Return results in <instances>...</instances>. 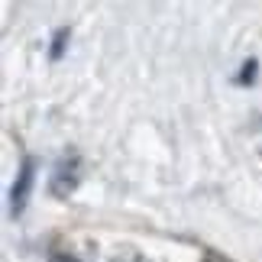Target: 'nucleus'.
<instances>
[{
    "instance_id": "nucleus-7",
    "label": "nucleus",
    "mask_w": 262,
    "mask_h": 262,
    "mask_svg": "<svg viewBox=\"0 0 262 262\" xmlns=\"http://www.w3.org/2000/svg\"><path fill=\"white\" fill-rule=\"evenodd\" d=\"M204 262H233V259H227V256H217L214 249H204Z\"/></svg>"
},
{
    "instance_id": "nucleus-2",
    "label": "nucleus",
    "mask_w": 262,
    "mask_h": 262,
    "mask_svg": "<svg viewBox=\"0 0 262 262\" xmlns=\"http://www.w3.org/2000/svg\"><path fill=\"white\" fill-rule=\"evenodd\" d=\"M36 172H39V162L33 156H23V162L16 168V178H13V185H10V217L13 220L26 214L33 188H36Z\"/></svg>"
},
{
    "instance_id": "nucleus-3",
    "label": "nucleus",
    "mask_w": 262,
    "mask_h": 262,
    "mask_svg": "<svg viewBox=\"0 0 262 262\" xmlns=\"http://www.w3.org/2000/svg\"><path fill=\"white\" fill-rule=\"evenodd\" d=\"M68 42H72V29H68V26L55 29V33H52V46H49V58H52V62H62Z\"/></svg>"
},
{
    "instance_id": "nucleus-1",
    "label": "nucleus",
    "mask_w": 262,
    "mask_h": 262,
    "mask_svg": "<svg viewBox=\"0 0 262 262\" xmlns=\"http://www.w3.org/2000/svg\"><path fill=\"white\" fill-rule=\"evenodd\" d=\"M81 175H84L81 152L78 149H65L58 156L55 168H52V178H49V194L52 198H72L78 191V185H81Z\"/></svg>"
},
{
    "instance_id": "nucleus-6",
    "label": "nucleus",
    "mask_w": 262,
    "mask_h": 262,
    "mask_svg": "<svg viewBox=\"0 0 262 262\" xmlns=\"http://www.w3.org/2000/svg\"><path fill=\"white\" fill-rule=\"evenodd\" d=\"M49 259H52V262H81V259H78L75 253H62V249H55V253L49 256Z\"/></svg>"
},
{
    "instance_id": "nucleus-5",
    "label": "nucleus",
    "mask_w": 262,
    "mask_h": 262,
    "mask_svg": "<svg viewBox=\"0 0 262 262\" xmlns=\"http://www.w3.org/2000/svg\"><path fill=\"white\" fill-rule=\"evenodd\" d=\"M256 75H259V58H246L243 68H239V75H236V81L249 88V84H256Z\"/></svg>"
},
{
    "instance_id": "nucleus-4",
    "label": "nucleus",
    "mask_w": 262,
    "mask_h": 262,
    "mask_svg": "<svg viewBox=\"0 0 262 262\" xmlns=\"http://www.w3.org/2000/svg\"><path fill=\"white\" fill-rule=\"evenodd\" d=\"M110 262H152V259L143 256L136 246H117V253H110Z\"/></svg>"
}]
</instances>
